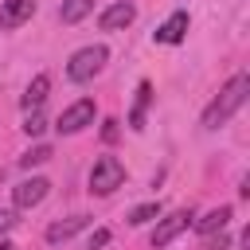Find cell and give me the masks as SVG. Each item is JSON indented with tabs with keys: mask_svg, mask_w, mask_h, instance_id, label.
Instances as JSON below:
<instances>
[{
	"mask_svg": "<svg viewBox=\"0 0 250 250\" xmlns=\"http://www.w3.org/2000/svg\"><path fill=\"white\" fill-rule=\"evenodd\" d=\"M16 227V211H0V234Z\"/></svg>",
	"mask_w": 250,
	"mask_h": 250,
	"instance_id": "cell-19",
	"label": "cell"
},
{
	"mask_svg": "<svg viewBox=\"0 0 250 250\" xmlns=\"http://www.w3.org/2000/svg\"><path fill=\"white\" fill-rule=\"evenodd\" d=\"M184 35H188V12H184V8H180V12H172V16L152 31V39H156V43H180Z\"/></svg>",
	"mask_w": 250,
	"mask_h": 250,
	"instance_id": "cell-9",
	"label": "cell"
},
{
	"mask_svg": "<svg viewBox=\"0 0 250 250\" xmlns=\"http://www.w3.org/2000/svg\"><path fill=\"white\" fill-rule=\"evenodd\" d=\"M148 98H152V86H148V82H141V86H137V105H133V113H129V129H145Z\"/></svg>",
	"mask_w": 250,
	"mask_h": 250,
	"instance_id": "cell-14",
	"label": "cell"
},
{
	"mask_svg": "<svg viewBox=\"0 0 250 250\" xmlns=\"http://www.w3.org/2000/svg\"><path fill=\"white\" fill-rule=\"evenodd\" d=\"M35 12V0H4L0 4V31H16L20 23H27Z\"/></svg>",
	"mask_w": 250,
	"mask_h": 250,
	"instance_id": "cell-7",
	"label": "cell"
},
{
	"mask_svg": "<svg viewBox=\"0 0 250 250\" xmlns=\"http://www.w3.org/2000/svg\"><path fill=\"white\" fill-rule=\"evenodd\" d=\"M82 227H90V215H70V219H59V223H51V227H47V242H51V246H59V242L74 238Z\"/></svg>",
	"mask_w": 250,
	"mask_h": 250,
	"instance_id": "cell-10",
	"label": "cell"
},
{
	"mask_svg": "<svg viewBox=\"0 0 250 250\" xmlns=\"http://www.w3.org/2000/svg\"><path fill=\"white\" fill-rule=\"evenodd\" d=\"M47 191H51V184H47L43 176H31V180H23V184L12 188V199H16L20 211H31V207H39V203L47 199Z\"/></svg>",
	"mask_w": 250,
	"mask_h": 250,
	"instance_id": "cell-6",
	"label": "cell"
},
{
	"mask_svg": "<svg viewBox=\"0 0 250 250\" xmlns=\"http://www.w3.org/2000/svg\"><path fill=\"white\" fill-rule=\"evenodd\" d=\"M133 16H137V8H133L129 0H117V4H109V8L98 16V27H102V31H121V27L133 23Z\"/></svg>",
	"mask_w": 250,
	"mask_h": 250,
	"instance_id": "cell-8",
	"label": "cell"
},
{
	"mask_svg": "<svg viewBox=\"0 0 250 250\" xmlns=\"http://www.w3.org/2000/svg\"><path fill=\"white\" fill-rule=\"evenodd\" d=\"M125 184V164L117 156H98L94 168H90V191L94 195H109Z\"/></svg>",
	"mask_w": 250,
	"mask_h": 250,
	"instance_id": "cell-3",
	"label": "cell"
},
{
	"mask_svg": "<svg viewBox=\"0 0 250 250\" xmlns=\"http://www.w3.org/2000/svg\"><path fill=\"white\" fill-rule=\"evenodd\" d=\"M191 219H195V211H191V207H180V211L164 215V219H160V223L152 227L148 242H152L156 250H164V246H168V242H172V238H176L180 230H188V227H191Z\"/></svg>",
	"mask_w": 250,
	"mask_h": 250,
	"instance_id": "cell-4",
	"label": "cell"
},
{
	"mask_svg": "<svg viewBox=\"0 0 250 250\" xmlns=\"http://www.w3.org/2000/svg\"><path fill=\"white\" fill-rule=\"evenodd\" d=\"M47 90H51V78H47V74H35L31 86H27V94H23V109H27V113H31V109H43Z\"/></svg>",
	"mask_w": 250,
	"mask_h": 250,
	"instance_id": "cell-11",
	"label": "cell"
},
{
	"mask_svg": "<svg viewBox=\"0 0 250 250\" xmlns=\"http://www.w3.org/2000/svg\"><path fill=\"white\" fill-rule=\"evenodd\" d=\"M246 94H250V74L238 70V74L219 90V98L203 109V129H219V125H227V121L246 105Z\"/></svg>",
	"mask_w": 250,
	"mask_h": 250,
	"instance_id": "cell-1",
	"label": "cell"
},
{
	"mask_svg": "<svg viewBox=\"0 0 250 250\" xmlns=\"http://www.w3.org/2000/svg\"><path fill=\"white\" fill-rule=\"evenodd\" d=\"M0 250H16V246H12V242H0Z\"/></svg>",
	"mask_w": 250,
	"mask_h": 250,
	"instance_id": "cell-22",
	"label": "cell"
},
{
	"mask_svg": "<svg viewBox=\"0 0 250 250\" xmlns=\"http://www.w3.org/2000/svg\"><path fill=\"white\" fill-rule=\"evenodd\" d=\"M102 133H105V141H113V137H117V121H105V129H102Z\"/></svg>",
	"mask_w": 250,
	"mask_h": 250,
	"instance_id": "cell-21",
	"label": "cell"
},
{
	"mask_svg": "<svg viewBox=\"0 0 250 250\" xmlns=\"http://www.w3.org/2000/svg\"><path fill=\"white\" fill-rule=\"evenodd\" d=\"M152 219H160V203H156V199L129 211V223H133V227H145V223H152Z\"/></svg>",
	"mask_w": 250,
	"mask_h": 250,
	"instance_id": "cell-15",
	"label": "cell"
},
{
	"mask_svg": "<svg viewBox=\"0 0 250 250\" xmlns=\"http://www.w3.org/2000/svg\"><path fill=\"white\" fill-rule=\"evenodd\" d=\"M227 223H230V207L223 203V207H215V211H207L203 219H195V230H199V234H215V230H223Z\"/></svg>",
	"mask_w": 250,
	"mask_h": 250,
	"instance_id": "cell-12",
	"label": "cell"
},
{
	"mask_svg": "<svg viewBox=\"0 0 250 250\" xmlns=\"http://www.w3.org/2000/svg\"><path fill=\"white\" fill-rule=\"evenodd\" d=\"M105 242H109V230H105V227H102V230H94V234H90V250H102V246H105Z\"/></svg>",
	"mask_w": 250,
	"mask_h": 250,
	"instance_id": "cell-18",
	"label": "cell"
},
{
	"mask_svg": "<svg viewBox=\"0 0 250 250\" xmlns=\"http://www.w3.org/2000/svg\"><path fill=\"white\" fill-rule=\"evenodd\" d=\"M105 59H109V51H105L102 43H90V47H82V51L70 55V62H66V78H70V82H90V78L105 66Z\"/></svg>",
	"mask_w": 250,
	"mask_h": 250,
	"instance_id": "cell-2",
	"label": "cell"
},
{
	"mask_svg": "<svg viewBox=\"0 0 250 250\" xmlns=\"http://www.w3.org/2000/svg\"><path fill=\"white\" fill-rule=\"evenodd\" d=\"M43 129H47V117H43L39 109H31V113H27V121H23V133H27V137H39Z\"/></svg>",
	"mask_w": 250,
	"mask_h": 250,
	"instance_id": "cell-17",
	"label": "cell"
},
{
	"mask_svg": "<svg viewBox=\"0 0 250 250\" xmlns=\"http://www.w3.org/2000/svg\"><path fill=\"white\" fill-rule=\"evenodd\" d=\"M207 250H227V234H219V238H211V242H207Z\"/></svg>",
	"mask_w": 250,
	"mask_h": 250,
	"instance_id": "cell-20",
	"label": "cell"
},
{
	"mask_svg": "<svg viewBox=\"0 0 250 250\" xmlns=\"http://www.w3.org/2000/svg\"><path fill=\"white\" fill-rule=\"evenodd\" d=\"M90 12H94V0H62L59 20H62V23H78V20H86Z\"/></svg>",
	"mask_w": 250,
	"mask_h": 250,
	"instance_id": "cell-13",
	"label": "cell"
},
{
	"mask_svg": "<svg viewBox=\"0 0 250 250\" xmlns=\"http://www.w3.org/2000/svg\"><path fill=\"white\" fill-rule=\"evenodd\" d=\"M47 160H51V145H35V148H27V152L20 156L23 168H35V164H47Z\"/></svg>",
	"mask_w": 250,
	"mask_h": 250,
	"instance_id": "cell-16",
	"label": "cell"
},
{
	"mask_svg": "<svg viewBox=\"0 0 250 250\" xmlns=\"http://www.w3.org/2000/svg\"><path fill=\"white\" fill-rule=\"evenodd\" d=\"M94 113H98V109H94V98H78L74 105H66V109L59 113L55 129L66 133V137H70V133H82L86 125H94Z\"/></svg>",
	"mask_w": 250,
	"mask_h": 250,
	"instance_id": "cell-5",
	"label": "cell"
}]
</instances>
